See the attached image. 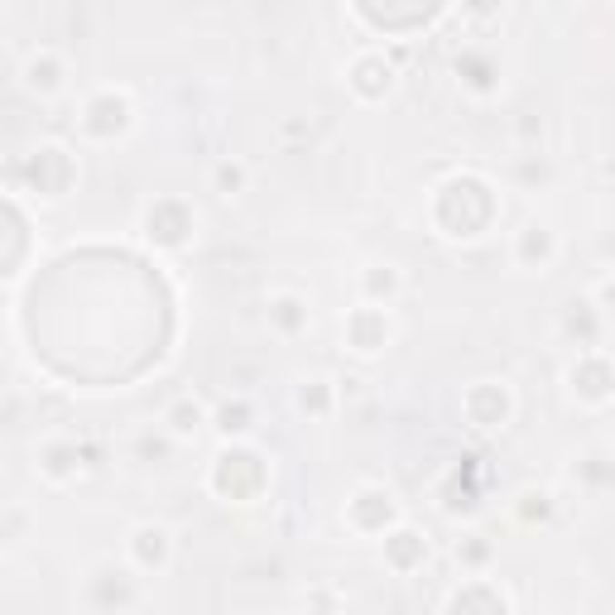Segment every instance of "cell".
I'll return each instance as SVG.
<instances>
[{"instance_id": "7", "label": "cell", "mask_w": 615, "mask_h": 615, "mask_svg": "<svg viewBox=\"0 0 615 615\" xmlns=\"http://www.w3.org/2000/svg\"><path fill=\"white\" fill-rule=\"evenodd\" d=\"M246 418H250L246 408H231V404L221 408V428H227V433H241V428H246Z\"/></svg>"}, {"instance_id": "2", "label": "cell", "mask_w": 615, "mask_h": 615, "mask_svg": "<svg viewBox=\"0 0 615 615\" xmlns=\"http://www.w3.org/2000/svg\"><path fill=\"white\" fill-rule=\"evenodd\" d=\"M135 553H140L145 568H159V562L168 558V534L159 524H145V529H135Z\"/></svg>"}, {"instance_id": "3", "label": "cell", "mask_w": 615, "mask_h": 615, "mask_svg": "<svg viewBox=\"0 0 615 615\" xmlns=\"http://www.w3.org/2000/svg\"><path fill=\"white\" fill-rule=\"evenodd\" d=\"M25 82L34 92H58V82H63V67L54 63V58H34L29 67H25Z\"/></svg>"}, {"instance_id": "1", "label": "cell", "mask_w": 615, "mask_h": 615, "mask_svg": "<svg viewBox=\"0 0 615 615\" xmlns=\"http://www.w3.org/2000/svg\"><path fill=\"white\" fill-rule=\"evenodd\" d=\"M164 423H168V433H174V438H193L202 423H207V408H202L197 399H178V404L164 414Z\"/></svg>"}, {"instance_id": "6", "label": "cell", "mask_w": 615, "mask_h": 615, "mask_svg": "<svg viewBox=\"0 0 615 615\" xmlns=\"http://www.w3.org/2000/svg\"><path fill=\"white\" fill-rule=\"evenodd\" d=\"M395 284H399L395 269H385V275H375V269H370V275H366V288H370V294H389Z\"/></svg>"}, {"instance_id": "5", "label": "cell", "mask_w": 615, "mask_h": 615, "mask_svg": "<svg viewBox=\"0 0 615 615\" xmlns=\"http://www.w3.org/2000/svg\"><path fill=\"white\" fill-rule=\"evenodd\" d=\"M241 183H246V168H241V164H221V168H217V187H221L227 197L241 193Z\"/></svg>"}, {"instance_id": "4", "label": "cell", "mask_w": 615, "mask_h": 615, "mask_svg": "<svg viewBox=\"0 0 615 615\" xmlns=\"http://www.w3.org/2000/svg\"><path fill=\"white\" fill-rule=\"evenodd\" d=\"M418 549H423L418 534H395V539H389V558H395L399 568H408V558H414Z\"/></svg>"}]
</instances>
